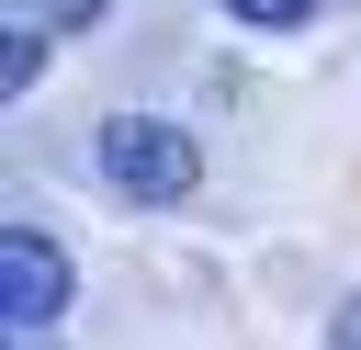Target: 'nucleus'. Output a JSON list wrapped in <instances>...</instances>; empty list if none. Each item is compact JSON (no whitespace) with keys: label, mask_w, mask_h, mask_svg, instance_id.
Returning <instances> with one entry per match:
<instances>
[{"label":"nucleus","mask_w":361,"mask_h":350,"mask_svg":"<svg viewBox=\"0 0 361 350\" xmlns=\"http://www.w3.org/2000/svg\"><path fill=\"white\" fill-rule=\"evenodd\" d=\"M102 181L124 192V203H180L192 181H203V147L169 124V113H102Z\"/></svg>","instance_id":"f257e3e1"},{"label":"nucleus","mask_w":361,"mask_h":350,"mask_svg":"<svg viewBox=\"0 0 361 350\" xmlns=\"http://www.w3.org/2000/svg\"><path fill=\"white\" fill-rule=\"evenodd\" d=\"M68 294H79L68 248H56L34 215H11V226H0V327H11V339H45V327L68 316Z\"/></svg>","instance_id":"f03ea898"},{"label":"nucleus","mask_w":361,"mask_h":350,"mask_svg":"<svg viewBox=\"0 0 361 350\" xmlns=\"http://www.w3.org/2000/svg\"><path fill=\"white\" fill-rule=\"evenodd\" d=\"M45 79V23H34V0L11 11V34H0V90H34Z\"/></svg>","instance_id":"7ed1b4c3"},{"label":"nucleus","mask_w":361,"mask_h":350,"mask_svg":"<svg viewBox=\"0 0 361 350\" xmlns=\"http://www.w3.org/2000/svg\"><path fill=\"white\" fill-rule=\"evenodd\" d=\"M226 11H237V23H259V34H282V23H305L316 0H226Z\"/></svg>","instance_id":"20e7f679"},{"label":"nucleus","mask_w":361,"mask_h":350,"mask_svg":"<svg viewBox=\"0 0 361 350\" xmlns=\"http://www.w3.org/2000/svg\"><path fill=\"white\" fill-rule=\"evenodd\" d=\"M113 0H34V23H56V34H79V23H102Z\"/></svg>","instance_id":"39448f33"},{"label":"nucleus","mask_w":361,"mask_h":350,"mask_svg":"<svg viewBox=\"0 0 361 350\" xmlns=\"http://www.w3.org/2000/svg\"><path fill=\"white\" fill-rule=\"evenodd\" d=\"M327 350H361V294H338V316H327Z\"/></svg>","instance_id":"423d86ee"},{"label":"nucleus","mask_w":361,"mask_h":350,"mask_svg":"<svg viewBox=\"0 0 361 350\" xmlns=\"http://www.w3.org/2000/svg\"><path fill=\"white\" fill-rule=\"evenodd\" d=\"M11 350H45V339H11Z\"/></svg>","instance_id":"0eeeda50"}]
</instances>
